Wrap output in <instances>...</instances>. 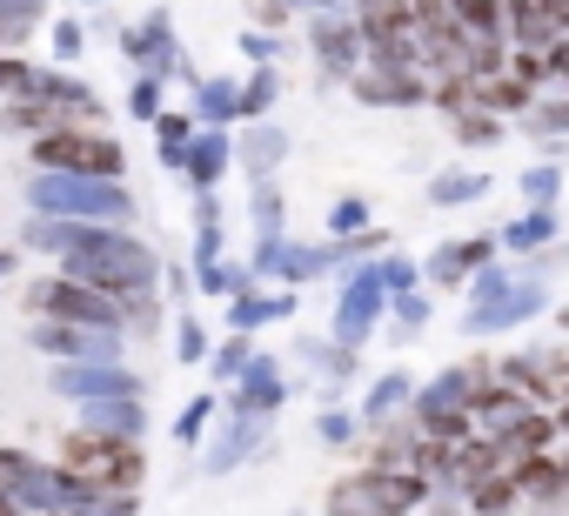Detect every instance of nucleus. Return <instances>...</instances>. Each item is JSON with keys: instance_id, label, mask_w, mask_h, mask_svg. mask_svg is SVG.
<instances>
[{"instance_id": "nucleus-1", "label": "nucleus", "mask_w": 569, "mask_h": 516, "mask_svg": "<svg viewBox=\"0 0 569 516\" xmlns=\"http://www.w3.org/2000/svg\"><path fill=\"white\" fill-rule=\"evenodd\" d=\"M416 496H422V476H382V469H369V476L336 483L329 509H336V516H396V509H409Z\"/></svg>"}, {"instance_id": "nucleus-2", "label": "nucleus", "mask_w": 569, "mask_h": 516, "mask_svg": "<svg viewBox=\"0 0 569 516\" xmlns=\"http://www.w3.org/2000/svg\"><path fill=\"white\" fill-rule=\"evenodd\" d=\"M34 161L41 168H74V175H114L121 148L101 141V135H81V128H54L48 141H34Z\"/></svg>"}, {"instance_id": "nucleus-3", "label": "nucleus", "mask_w": 569, "mask_h": 516, "mask_svg": "<svg viewBox=\"0 0 569 516\" xmlns=\"http://www.w3.org/2000/svg\"><path fill=\"white\" fill-rule=\"evenodd\" d=\"M509 383H516V389H536V396H549V403H569V349H542L536 363H516Z\"/></svg>"}, {"instance_id": "nucleus-4", "label": "nucleus", "mask_w": 569, "mask_h": 516, "mask_svg": "<svg viewBox=\"0 0 569 516\" xmlns=\"http://www.w3.org/2000/svg\"><path fill=\"white\" fill-rule=\"evenodd\" d=\"M34 302H41V309H54V316L114 322V302H108V296H94V289H74V282H48V289H34Z\"/></svg>"}, {"instance_id": "nucleus-5", "label": "nucleus", "mask_w": 569, "mask_h": 516, "mask_svg": "<svg viewBox=\"0 0 569 516\" xmlns=\"http://www.w3.org/2000/svg\"><path fill=\"white\" fill-rule=\"evenodd\" d=\"M509 28H516L522 48H556V8H516Z\"/></svg>"}, {"instance_id": "nucleus-6", "label": "nucleus", "mask_w": 569, "mask_h": 516, "mask_svg": "<svg viewBox=\"0 0 569 516\" xmlns=\"http://www.w3.org/2000/svg\"><path fill=\"white\" fill-rule=\"evenodd\" d=\"M456 128H462V141H496V121L489 115H462Z\"/></svg>"}, {"instance_id": "nucleus-7", "label": "nucleus", "mask_w": 569, "mask_h": 516, "mask_svg": "<svg viewBox=\"0 0 569 516\" xmlns=\"http://www.w3.org/2000/svg\"><path fill=\"white\" fill-rule=\"evenodd\" d=\"M542 235H549V215H529V221H516V228H509V241H522V248H529V241H542Z\"/></svg>"}, {"instance_id": "nucleus-8", "label": "nucleus", "mask_w": 569, "mask_h": 516, "mask_svg": "<svg viewBox=\"0 0 569 516\" xmlns=\"http://www.w3.org/2000/svg\"><path fill=\"white\" fill-rule=\"evenodd\" d=\"M549 75L569 88V41H556V48H549Z\"/></svg>"}, {"instance_id": "nucleus-9", "label": "nucleus", "mask_w": 569, "mask_h": 516, "mask_svg": "<svg viewBox=\"0 0 569 516\" xmlns=\"http://www.w3.org/2000/svg\"><path fill=\"white\" fill-rule=\"evenodd\" d=\"M556 429H569V403H562V416H556Z\"/></svg>"}, {"instance_id": "nucleus-10", "label": "nucleus", "mask_w": 569, "mask_h": 516, "mask_svg": "<svg viewBox=\"0 0 569 516\" xmlns=\"http://www.w3.org/2000/svg\"><path fill=\"white\" fill-rule=\"evenodd\" d=\"M562 483H569V463H562Z\"/></svg>"}]
</instances>
